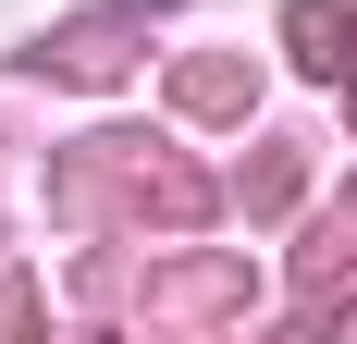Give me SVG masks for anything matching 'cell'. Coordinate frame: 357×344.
I'll list each match as a JSON object with an SVG mask.
<instances>
[{"label": "cell", "mask_w": 357, "mask_h": 344, "mask_svg": "<svg viewBox=\"0 0 357 344\" xmlns=\"http://www.w3.org/2000/svg\"><path fill=\"white\" fill-rule=\"evenodd\" d=\"M296 62H308V74H345V62H357V37H345L333 0H296Z\"/></svg>", "instance_id": "cell-1"}]
</instances>
